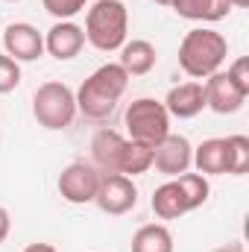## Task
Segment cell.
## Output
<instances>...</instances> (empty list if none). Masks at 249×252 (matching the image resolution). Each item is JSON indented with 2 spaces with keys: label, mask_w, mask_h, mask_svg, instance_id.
Wrapping results in <instances>:
<instances>
[{
  "label": "cell",
  "mask_w": 249,
  "mask_h": 252,
  "mask_svg": "<svg viewBox=\"0 0 249 252\" xmlns=\"http://www.w3.org/2000/svg\"><path fill=\"white\" fill-rule=\"evenodd\" d=\"M91 158L100 173H124L135 179L153 167V147L129 141L118 129H100L91 138Z\"/></svg>",
  "instance_id": "6da1fadb"
},
{
  "label": "cell",
  "mask_w": 249,
  "mask_h": 252,
  "mask_svg": "<svg viewBox=\"0 0 249 252\" xmlns=\"http://www.w3.org/2000/svg\"><path fill=\"white\" fill-rule=\"evenodd\" d=\"M126 85L129 76L118 62L100 64L76 91V115L88 121H106L118 109L121 97L126 94Z\"/></svg>",
  "instance_id": "7a4b0ae2"
},
{
  "label": "cell",
  "mask_w": 249,
  "mask_h": 252,
  "mask_svg": "<svg viewBox=\"0 0 249 252\" xmlns=\"http://www.w3.org/2000/svg\"><path fill=\"white\" fill-rule=\"evenodd\" d=\"M226 56H229L226 35L208 27L187 30L185 38L179 41V67L190 79H208L211 73L223 70Z\"/></svg>",
  "instance_id": "3957f363"
},
{
  "label": "cell",
  "mask_w": 249,
  "mask_h": 252,
  "mask_svg": "<svg viewBox=\"0 0 249 252\" xmlns=\"http://www.w3.org/2000/svg\"><path fill=\"white\" fill-rule=\"evenodd\" d=\"M85 41L100 53L121 50L129 35V12L124 0H97L85 15Z\"/></svg>",
  "instance_id": "277c9868"
},
{
  "label": "cell",
  "mask_w": 249,
  "mask_h": 252,
  "mask_svg": "<svg viewBox=\"0 0 249 252\" xmlns=\"http://www.w3.org/2000/svg\"><path fill=\"white\" fill-rule=\"evenodd\" d=\"M208 193H211L208 176H202V173H182V176L167 179L164 185H158L150 205H153L158 220H179L182 214L205 205Z\"/></svg>",
  "instance_id": "5b68a950"
},
{
  "label": "cell",
  "mask_w": 249,
  "mask_h": 252,
  "mask_svg": "<svg viewBox=\"0 0 249 252\" xmlns=\"http://www.w3.org/2000/svg\"><path fill=\"white\" fill-rule=\"evenodd\" d=\"M124 126H126L129 141L156 150V147L170 135V115H167V109H164L161 100L138 97V100H132V103L126 106Z\"/></svg>",
  "instance_id": "8992f818"
},
{
  "label": "cell",
  "mask_w": 249,
  "mask_h": 252,
  "mask_svg": "<svg viewBox=\"0 0 249 252\" xmlns=\"http://www.w3.org/2000/svg\"><path fill=\"white\" fill-rule=\"evenodd\" d=\"M32 115L38 126L59 132L67 129L76 118V94L64 85V82H44L38 85V91L32 94Z\"/></svg>",
  "instance_id": "52a82bcc"
},
{
  "label": "cell",
  "mask_w": 249,
  "mask_h": 252,
  "mask_svg": "<svg viewBox=\"0 0 249 252\" xmlns=\"http://www.w3.org/2000/svg\"><path fill=\"white\" fill-rule=\"evenodd\" d=\"M94 202L103 214H126L138 205V188L124 173H100V185L94 193Z\"/></svg>",
  "instance_id": "ba28073f"
},
{
  "label": "cell",
  "mask_w": 249,
  "mask_h": 252,
  "mask_svg": "<svg viewBox=\"0 0 249 252\" xmlns=\"http://www.w3.org/2000/svg\"><path fill=\"white\" fill-rule=\"evenodd\" d=\"M56 185H59L62 199L70 202V205L94 202V193H97V185H100V170L88 161H73L59 173Z\"/></svg>",
  "instance_id": "9c48e42d"
},
{
  "label": "cell",
  "mask_w": 249,
  "mask_h": 252,
  "mask_svg": "<svg viewBox=\"0 0 249 252\" xmlns=\"http://www.w3.org/2000/svg\"><path fill=\"white\" fill-rule=\"evenodd\" d=\"M3 50L6 56H12L15 62H35L44 56V35L38 32V27L27 24V21H15L0 32Z\"/></svg>",
  "instance_id": "30bf717a"
},
{
  "label": "cell",
  "mask_w": 249,
  "mask_h": 252,
  "mask_svg": "<svg viewBox=\"0 0 249 252\" xmlns=\"http://www.w3.org/2000/svg\"><path fill=\"white\" fill-rule=\"evenodd\" d=\"M153 167L161 176H167V179H176V176L187 173L193 167V147H190V141H187L185 135H173L170 132L153 150Z\"/></svg>",
  "instance_id": "8fae6325"
},
{
  "label": "cell",
  "mask_w": 249,
  "mask_h": 252,
  "mask_svg": "<svg viewBox=\"0 0 249 252\" xmlns=\"http://www.w3.org/2000/svg\"><path fill=\"white\" fill-rule=\"evenodd\" d=\"M202 88H205V109H211V112H217V115H235V112H241L244 103H247V97L235 88V82L226 76V70L211 73V76L202 82Z\"/></svg>",
  "instance_id": "7c38bea8"
},
{
  "label": "cell",
  "mask_w": 249,
  "mask_h": 252,
  "mask_svg": "<svg viewBox=\"0 0 249 252\" xmlns=\"http://www.w3.org/2000/svg\"><path fill=\"white\" fill-rule=\"evenodd\" d=\"M82 47H85V32L73 21H56L44 32V50L59 62H70L73 56L82 53Z\"/></svg>",
  "instance_id": "4fadbf2b"
},
{
  "label": "cell",
  "mask_w": 249,
  "mask_h": 252,
  "mask_svg": "<svg viewBox=\"0 0 249 252\" xmlns=\"http://www.w3.org/2000/svg\"><path fill=\"white\" fill-rule=\"evenodd\" d=\"M164 109L170 118H179V121H190L196 118L202 109H205V88L202 82H182L176 88H170L167 100H164Z\"/></svg>",
  "instance_id": "5bb4252c"
},
{
  "label": "cell",
  "mask_w": 249,
  "mask_h": 252,
  "mask_svg": "<svg viewBox=\"0 0 249 252\" xmlns=\"http://www.w3.org/2000/svg\"><path fill=\"white\" fill-rule=\"evenodd\" d=\"M193 167L202 176H226L229 173V144L226 138H208L193 147Z\"/></svg>",
  "instance_id": "9a60e30c"
},
{
  "label": "cell",
  "mask_w": 249,
  "mask_h": 252,
  "mask_svg": "<svg viewBox=\"0 0 249 252\" xmlns=\"http://www.w3.org/2000/svg\"><path fill=\"white\" fill-rule=\"evenodd\" d=\"M158 62V53L156 47L147 41V38H132L121 47V67L126 70V76H147Z\"/></svg>",
  "instance_id": "2e32d148"
},
{
  "label": "cell",
  "mask_w": 249,
  "mask_h": 252,
  "mask_svg": "<svg viewBox=\"0 0 249 252\" xmlns=\"http://www.w3.org/2000/svg\"><path fill=\"white\" fill-rule=\"evenodd\" d=\"M170 9L179 18L202 21V24H217V21L229 18V12H232L229 0H170Z\"/></svg>",
  "instance_id": "e0dca14e"
},
{
  "label": "cell",
  "mask_w": 249,
  "mask_h": 252,
  "mask_svg": "<svg viewBox=\"0 0 249 252\" xmlns=\"http://www.w3.org/2000/svg\"><path fill=\"white\" fill-rule=\"evenodd\" d=\"M132 252H173V235L164 223H147L132 235Z\"/></svg>",
  "instance_id": "ac0fdd59"
},
{
  "label": "cell",
  "mask_w": 249,
  "mask_h": 252,
  "mask_svg": "<svg viewBox=\"0 0 249 252\" xmlns=\"http://www.w3.org/2000/svg\"><path fill=\"white\" fill-rule=\"evenodd\" d=\"M229 176H244L249 170V138L247 135H229Z\"/></svg>",
  "instance_id": "d6986e66"
},
{
  "label": "cell",
  "mask_w": 249,
  "mask_h": 252,
  "mask_svg": "<svg viewBox=\"0 0 249 252\" xmlns=\"http://www.w3.org/2000/svg\"><path fill=\"white\" fill-rule=\"evenodd\" d=\"M21 85V64L12 56L0 53V94H9Z\"/></svg>",
  "instance_id": "ffe728a7"
},
{
  "label": "cell",
  "mask_w": 249,
  "mask_h": 252,
  "mask_svg": "<svg viewBox=\"0 0 249 252\" xmlns=\"http://www.w3.org/2000/svg\"><path fill=\"white\" fill-rule=\"evenodd\" d=\"M88 0H41V6L56 18V21H70L73 15H79L85 9Z\"/></svg>",
  "instance_id": "44dd1931"
},
{
  "label": "cell",
  "mask_w": 249,
  "mask_h": 252,
  "mask_svg": "<svg viewBox=\"0 0 249 252\" xmlns=\"http://www.w3.org/2000/svg\"><path fill=\"white\" fill-rule=\"evenodd\" d=\"M226 76L235 82V88H238L244 97H249V59L247 56H241V59H235V62L229 64Z\"/></svg>",
  "instance_id": "7402d4cb"
},
{
  "label": "cell",
  "mask_w": 249,
  "mask_h": 252,
  "mask_svg": "<svg viewBox=\"0 0 249 252\" xmlns=\"http://www.w3.org/2000/svg\"><path fill=\"white\" fill-rule=\"evenodd\" d=\"M9 232H12V217H9V211L0 205V244L9 238Z\"/></svg>",
  "instance_id": "603a6c76"
},
{
  "label": "cell",
  "mask_w": 249,
  "mask_h": 252,
  "mask_svg": "<svg viewBox=\"0 0 249 252\" xmlns=\"http://www.w3.org/2000/svg\"><path fill=\"white\" fill-rule=\"evenodd\" d=\"M24 252H59L53 244H30Z\"/></svg>",
  "instance_id": "cb8c5ba5"
},
{
  "label": "cell",
  "mask_w": 249,
  "mask_h": 252,
  "mask_svg": "<svg viewBox=\"0 0 249 252\" xmlns=\"http://www.w3.org/2000/svg\"><path fill=\"white\" fill-rule=\"evenodd\" d=\"M211 252H244V247L241 244H226V247H217V250H211Z\"/></svg>",
  "instance_id": "d4e9b609"
},
{
  "label": "cell",
  "mask_w": 249,
  "mask_h": 252,
  "mask_svg": "<svg viewBox=\"0 0 249 252\" xmlns=\"http://www.w3.org/2000/svg\"><path fill=\"white\" fill-rule=\"evenodd\" d=\"M229 6H232V9H247L249 0H229Z\"/></svg>",
  "instance_id": "484cf974"
},
{
  "label": "cell",
  "mask_w": 249,
  "mask_h": 252,
  "mask_svg": "<svg viewBox=\"0 0 249 252\" xmlns=\"http://www.w3.org/2000/svg\"><path fill=\"white\" fill-rule=\"evenodd\" d=\"M156 3H158V6H170V0H156Z\"/></svg>",
  "instance_id": "4316f807"
},
{
  "label": "cell",
  "mask_w": 249,
  "mask_h": 252,
  "mask_svg": "<svg viewBox=\"0 0 249 252\" xmlns=\"http://www.w3.org/2000/svg\"><path fill=\"white\" fill-rule=\"evenodd\" d=\"M9 3H18V0H9Z\"/></svg>",
  "instance_id": "83f0119b"
}]
</instances>
